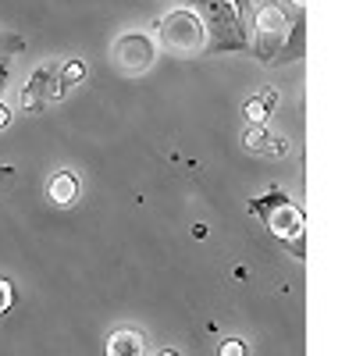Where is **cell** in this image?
I'll return each mask as SVG.
<instances>
[{
    "label": "cell",
    "instance_id": "6da1fadb",
    "mask_svg": "<svg viewBox=\"0 0 356 356\" xmlns=\"http://www.w3.org/2000/svg\"><path fill=\"white\" fill-rule=\"evenodd\" d=\"M253 4L257 0H196L207 25L211 54H243L253 43Z\"/></svg>",
    "mask_w": 356,
    "mask_h": 356
},
{
    "label": "cell",
    "instance_id": "7a4b0ae2",
    "mask_svg": "<svg viewBox=\"0 0 356 356\" xmlns=\"http://www.w3.org/2000/svg\"><path fill=\"white\" fill-rule=\"evenodd\" d=\"M250 214L264 221V228L275 235L278 243H285L296 260H303V235H307V218L300 211V203H292L285 189H267L264 196L250 200Z\"/></svg>",
    "mask_w": 356,
    "mask_h": 356
},
{
    "label": "cell",
    "instance_id": "3957f363",
    "mask_svg": "<svg viewBox=\"0 0 356 356\" xmlns=\"http://www.w3.org/2000/svg\"><path fill=\"white\" fill-rule=\"evenodd\" d=\"M292 22H296V11H289L278 0H257L253 4V57L260 65H278V57L289 43V33H292Z\"/></svg>",
    "mask_w": 356,
    "mask_h": 356
},
{
    "label": "cell",
    "instance_id": "277c9868",
    "mask_svg": "<svg viewBox=\"0 0 356 356\" xmlns=\"http://www.w3.org/2000/svg\"><path fill=\"white\" fill-rule=\"evenodd\" d=\"M157 47L171 57H196L207 50V25L196 8H175L154 22Z\"/></svg>",
    "mask_w": 356,
    "mask_h": 356
},
{
    "label": "cell",
    "instance_id": "5b68a950",
    "mask_svg": "<svg viewBox=\"0 0 356 356\" xmlns=\"http://www.w3.org/2000/svg\"><path fill=\"white\" fill-rule=\"evenodd\" d=\"M157 40L150 33H139V29H129L122 33L114 43H111V61L122 75H143L150 72L154 61H157Z\"/></svg>",
    "mask_w": 356,
    "mask_h": 356
},
{
    "label": "cell",
    "instance_id": "8992f818",
    "mask_svg": "<svg viewBox=\"0 0 356 356\" xmlns=\"http://www.w3.org/2000/svg\"><path fill=\"white\" fill-rule=\"evenodd\" d=\"M65 93H68V86L61 82V65L47 61V65H40L33 75H29V82L22 86L18 107H22L25 114H36V111H43L47 104L61 100Z\"/></svg>",
    "mask_w": 356,
    "mask_h": 356
},
{
    "label": "cell",
    "instance_id": "52a82bcc",
    "mask_svg": "<svg viewBox=\"0 0 356 356\" xmlns=\"http://www.w3.org/2000/svg\"><path fill=\"white\" fill-rule=\"evenodd\" d=\"M47 200L54 203V207H72L75 200H79V193H82V182H79V175L75 171H68V168H61V171H54L50 178H47Z\"/></svg>",
    "mask_w": 356,
    "mask_h": 356
},
{
    "label": "cell",
    "instance_id": "ba28073f",
    "mask_svg": "<svg viewBox=\"0 0 356 356\" xmlns=\"http://www.w3.org/2000/svg\"><path fill=\"white\" fill-rule=\"evenodd\" d=\"M107 356H146V339L136 328H118L107 335Z\"/></svg>",
    "mask_w": 356,
    "mask_h": 356
},
{
    "label": "cell",
    "instance_id": "9c48e42d",
    "mask_svg": "<svg viewBox=\"0 0 356 356\" xmlns=\"http://www.w3.org/2000/svg\"><path fill=\"white\" fill-rule=\"evenodd\" d=\"M22 50H25V40L18 33H4V29H0V97H4L8 79H11V61Z\"/></svg>",
    "mask_w": 356,
    "mask_h": 356
},
{
    "label": "cell",
    "instance_id": "30bf717a",
    "mask_svg": "<svg viewBox=\"0 0 356 356\" xmlns=\"http://www.w3.org/2000/svg\"><path fill=\"white\" fill-rule=\"evenodd\" d=\"M303 47H307V11H296V22H292V33H289V43L278 57V65H289V61H300L303 57Z\"/></svg>",
    "mask_w": 356,
    "mask_h": 356
},
{
    "label": "cell",
    "instance_id": "8fae6325",
    "mask_svg": "<svg viewBox=\"0 0 356 356\" xmlns=\"http://www.w3.org/2000/svg\"><path fill=\"white\" fill-rule=\"evenodd\" d=\"M243 118H246V125H267V118H271V107H267L260 97H250L243 104Z\"/></svg>",
    "mask_w": 356,
    "mask_h": 356
},
{
    "label": "cell",
    "instance_id": "7c38bea8",
    "mask_svg": "<svg viewBox=\"0 0 356 356\" xmlns=\"http://www.w3.org/2000/svg\"><path fill=\"white\" fill-rule=\"evenodd\" d=\"M267 143H271V132L264 125H246L243 129V146L246 150H267Z\"/></svg>",
    "mask_w": 356,
    "mask_h": 356
},
{
    "label": "cell",
    "instance_id": "4fadbf2b",
    "mask_svg": "<svg viewBox=\"0 0 356 356\" xmlns=\"http://www.w3.org/2000/svg\"><path fill=\"white\" fill-rule=\"evenodd\" d=\"M86 79V61H82V57H68V61L61 65V82L72 89V86H79Z\"/></svg>",
    "mask_w": 356,
    "mask_h": 356
},
{
    "label": "cell",
    "instance_id": "5bb4252c",
    "mask_svg": "<svg viewBox=\"0 0 356 356\" xmlns=\"http://www.w3.org/2000/svg\"><path fill=\"white\" fill-rule=\"evenodd\" d=\"M11 303H15V285L8 278H0V317L11 310Z\"/></svg>",
    "mask_w": 356,
    "mask_h": 356
},
{
    "label": "cell",
    "instance_id": "9a60e30c",
    "mask_svg": "<svg viewBox=\"0 0 356 356\" xmlns=\"http://www.w3.org/2000/svg\"><path fill=\"white\" fill-rule=\"evenodd\" d=\"M218 356H246V342L243 339H225L218 346Z\"/></svg>",
    "mask_w": 356,
    "mask_h": 356
},
{
    "label": "cell",
    "instance_id": "2e32d148",
    "mask_svg": "<svg viewBox=\"0 0 356 356\" xmlns=\"http://www.w3.org/2000/svg\"><path fill=\"white\" fill-rule=\"evenodd\" d=\"M264 154L285 157V154H289V139H285V136H271V143H267V150H264Z\"/></svg>",
    "mask_w": 356,
    "mask_h": 356
},
{
    "label": "cell",
    "instance_id": "e0dca14e",
    "mask_svg": "<svg viewBox=\"0 0 356 356\" xmlns=\"http://www.w3.org/2000/svg\"><path fill=\"white\" fill-rule=\"evenodd\" d=\"M260 100H264V104H267V107H271V111H275V107H278V100H282V97H278V89H264V93H260Z\"/></svg>",
    "mask_w": 356,
    "mask_h": 356
},
{
    "label": "cell",
    "instance_id": "ac0fdd59",
    "mask_svg": "<svg viewBox=\"0 0 356 356\" xmlns=\"http://www.w3.org/2000/svg\"><path fill=\"white\" fill-rule=\"evenodd\" d=\"M8 125H11V107L0 100V129H8Z\"/></svg>",
    "mask_w": 356,
    "mask_h": 356
},
{
    "label": "cell",
    "instance_id": "d6986e66",
    "mask_svg": "<svg viewBox=\"0 0 356 356\" xmlns=\"http://www.w3.org/2000/svg\"><path fill=\"white\" fill-rule=\"evenodd\" d=\"M157 356H178V353H175V349H164V353H157Z\"/></svg>",
    "mask_w": 356,
    "mask_h": 356
}]
</instances>
